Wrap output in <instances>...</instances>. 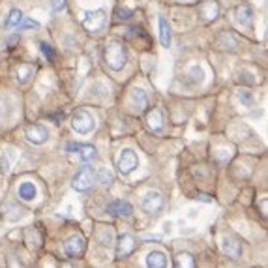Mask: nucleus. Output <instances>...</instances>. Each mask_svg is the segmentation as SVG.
<instances>
[{
    "mask_svg": "<svg viewBox=\"0 0 268 268\" xmlns=\"http://www.w3.org/2000/svg\"><path fill=\"white\" fill-rule=\"evenodd\" d=\"M130 103L137 112H144L148 107V96L143 88H133L130 94Z\"/></svg>",
    "mask_w": 268,
    "mask_h": 268,
    "instance_id": "14",
    "label": "nucleus"
},
{
    "mask_svg": "<svg viewBox=\"0 0 268 268\" xmlns=\"http://www.w3.org/2000/svg\"><path fill=\"white\" fill-rule=\"evenodd\" d=\"M19 30H28V28H37V23L36 21H32V19H26L23 25H19L17 26Z\"/></svg>",
    "mask_w": 268,
    "mask_h": 268,
    "instance_id": "27",
    "label": "nucleus"
},
{
    "mask_svg": "<svg viewBox=\"0 0 268 268\" xmlns=\"http://www.w3.org/2000/svg\"><path fill=\"white\" fill-rule=\"evenodd\" d=\"M17 195H19V199L26 201V203H32V201L37 197L36 184H34V182H28V180L21 182V184H19V187H17Z\"/></svg>",
    "mask_w": 268,
    "mask_h": 268,
    "instance_id": "17",
    "label": "nucleus"
},
{
    "mask_svg": "<svg viewBox=\"0 0 268 268\" xmlns=\"http://www.w3.org/2000/svg\"><path fill=\"white\" fill-rule=\"evenodd\" d=\"M71 128H73L79 135H88V133H92L94 128H96V119H94L87 109H79V111H75L73 117H71Z\"/></svg>",
    "mask_w": 268,
    "mask_h": 268,
    "instance_id": "2",
    "label": "nucleus"
},
{
    "mask_svg": "<svg viewBox=\"0 0 268 268\" xmlns=\"http://www.w3.org/2000/svg\"><path fill=\"white\" fill-rule=\"evenodd\" d=\"M40 49H42V53L45 55V58H47V60H55V51H53V47H51L49 44L42 42V44H40Z\"/></svg>",
    "mask_w": 268,
    "mask_h": 268,
    "instance_id": "26",
    "label": "nucleus"
},
{
    "mask_svg": "<svg viewBox=\"0 0 268 268\" xmlns=\"http://www.w3.org/2000/svg\"><path fill=\"white\" fill-rule=\"evenodd\" d=\"M186 81L189 83V85H201V83L205 81V69L201 68L199 64L192 66L186 73Z\"/></svg>",
    "mask_w": 268,
    "mask_h": 268,
    "instance_id": "20",
    "label": "nucleus"
},
{
    "mask_svg": "<svg viewBox=\"0 0 268 268\" xmlns=\"http://www.w3.org/2000/svg\"><path fill=\"white\" fill-rule=\"evenodd\" d=\"M175 268H195L194 257L189 255L187 251H180V253L175 257Z\"/></svg>",
    "mask_w": 268,
    "mask_h": 268,
    "instance_id": "24",
    "label": "nucleus"
},
{
    "mask_svg": "<svg viewBox=\"0 0 268 268\" xmlns=\"http://www.w3.org/2000/svg\"><path fill=\"white\" fill-rule=\"evenodd\" d=\"M23 19H25V17H23V12L15 8V10H12V12L8 13V19H6V23H4V28H6V30L17 28V26L23 23Z\"/></svg>",
    "mask_w": 268,
    "mask_h": 268,
    "instance_id": "23",
    "label": "nucleus"
},
{
    "mask_svg": "<svg viewBox=\"0 0 268 268\" xmlns=\"http://www.w3.org/2000/svg\"><path fill=\"white\" fill-rule=\"evenodd\" d=\"M0 163H2V171L4 173H10V163H8V158H6V154H0Z\"/></svg>",
    "mask_w": 268,
    "mask_h": 268,
    "instance_id": "29",
    "label": "nucleus"
},
{
    "mask_svg": "<svg viewBox=\"0 0 268 268\" xmlns=\"http://www.w3.org/2000/svg\"><path fill=\"white\" fill-rule=\"evenodd\" d=\"M199 12V17L205 19V21H214V19L219 15V6L216 0H203L197 8Z\"/></svg>",
    "mask_w": 268,
    "mask_h": 268,
    "instance_id": "13",
    "label": "nucleus"
},
{
    "mask_svg": "<svg viewBox=\"0 0 268 268\" xmlns=\"http://www.w3.org/2000/svg\"><path fill=\"white\" fill-rule=\"evenodd\" d=\"M51 6H53V12H62L66 8V0H53Z\"/></svg>",
    "mask_w": 268,
    "mask_h": 268,
    "instance_id": "28",
    "label": "nucleus"
},
{
    "mask_svg": "<svg viewBox=\"0 0 268 268\" xmlns=\"http://www.w3.org/2000/svg\"><path fill=\"white\" fill-rule=\"evenodd\" d=\"M135 246H137V242L131 235H128V233L120 235L117 238V257H128L130 253H133Z\"/></svg>",
    "mask_w": 268,
    "mask_h": 268,
    "instance_id": "11",
    "label": "nucleus"
},
{
    "mask_svg": "<svg viewBox=\"0 0 268 268\" xmlns=\"http://www.w3.org/2000/svg\"><path fill=\"white\" fill-rule=\"evenodd\" d=\"M25 137L30 144L40 146V144H45L49 141V130L42 124H32L25 130Z\"/></svg>",
    "mask_w": 268,
    "mask_h": 268,
    "instance_id": "7",
    "label": "nucleus"
},
{
    "mask_svg": "<svg viewBox=\"0 0 268 268\" xmlns=\"http://www.w3.org/2000/svg\"><path fill=\"white\" fill-rule=\"evenodd\" d=\"M64 248V253L68 257H79L85 253V248H87V242H85V238L79 237V235H73V237H69L66 242L62 244Z\"/></svg>",
    "mask_w": 268,
    "mask_h": 268,
    "instance_id": "8",
    "label": "nucleus"
},
{
    "mask_svg": "<svg viewBox=\"0 0 268 268\" xmlns=\"http://www.w3.org/2000/svg\"><path fill=\"white\" fill-rule=\"evenodd\" d=\"M237 103L244 109H251V107L255 105V98H253V94L250 90H238L237 92Z\"/></svg>",
    "mask_w": 268,
    "mask_h": 268,
    "instance_id": "22",
    "label": "nucleus"
},
{
    "mask_svg": "<svg viewBox=\"0 0 268 268\" xmlns=\"http://www.w3.org/2000/svg\"><path fill=\"white\" fill-rule=\"evenodd\" d=\"M235 19H237V23L240 26H244V28H251V26H253L255 13H253L250 4H240V6H237V10H235Z\"/></svg>",
    "mask_w": 268,
    "mask_h": 268,
    "instance_id": "10",
    "label": "nucleus"
},
{
    "mask_svg": "<svg viewBox=\"0 0 268 268\" xmlns=\"http://www.w3.org/2000/svg\"><path fill=\"white\" fill-rule=\"evenodd\" d=\"M158 25H160V44H162L165 49H169V47H171V26H169L167 19L163 17V15H160Z\"/></svg>",
    "mask_w": 268,
    "mask_h": 268,
    "instance_id": "19",
    "label": "nucleus"
},
{
    "mask_svg": "<svg viewBox=\"0 0 268 268\" xmlns=\"http://www.w3.org/2000/svg\"><path fill=\"white\" fill-rule=\"evenodd\" d=\"M107 212L111 216H119V218H128L133 212V206H131L130 201L124 199H114L107 205Z\"/></svg>",
    "mask_w": 268,
    "mask_h": 268,
    "instance_id": "9",
    "label": "nucleus"
},
{
    "mask_svg": "<svg viewBox=\"0 0 268 268\" xmlns=\"http://www.w3.org/2000/svg\"><path fill=\"white\" fill-rule=\"evenodd\" d=\"M117 167H119V171L122 173V175H130V173H133V171L139 167L137 154H135L131 148H124L122 150V154H120V158H119Z\"/></svg>",
    "mask_w": 268,
    "mask_h": 268,
    "instance_id": "6",
    "label": "nucleus"
},
{
    "mask_svg": "<svg viewBox=\"0 0 268 268\" xmlns=\"http://www.w3.org/2000/svg\"><path fill=\"white\" fill-rule=\"evenodd\" d=\"M94 182H96V171H94V167H83L73 176L71 187H73L75 192H88L94 186Z\"/></svg>",
    "mask_w": 268,
    "mask_h": 268,
    "instance_id": "4",
    "label": "nucleus"
},
{
    "mask_svg": "<svg viewBox=\"0 0 268 268\" xmlns=\"http://www.w3.org/2000/svg\"><path fill=\"white\" fill-rule=\"evenodd\" d=\"M165 206V201H163V195L160 192H154L150 189L143 195L141 199V208H143L146 214H160Z\"/></svg>",
    "mask_w": 268,
    "mask_h": 268,
    "instance_id": "5",
    "label": "nucleus"
},
{
    "mask_svg": "<svg viewBox=\"0 0 268 268\" xmlns=\"http://www.w3.org/2000/svg\"><path fill=\"white\" fill-rule=\"evenodd\" d=\"M144 262H146V268H167L169 266L167 255H165L162 250L150 251L148 255H146V259H144Z\"/></svg>",
    "mask_w": 268,
    "mask_h": 268,
    "instance_id": "16",
    "label": "nucleus"
},
{
    "mask_svg": "<svg viewBox=\"0 0 268 268\" xmlns=\"http://www.w3.org/2000/svg\"><path fill=\"white\" fill-rule=\"evenodd\" d=\"M13 77L19 85H26L34 77V68L30 64H19V66L13 68Z\"/></svg>",
    "mask_w": 268,
    "mask_h": 268,
    "instance_id": "18",
    "label": "nucleus"
},
{
    "mask_svg": "<svg viewBox=\"0 0 268 268\" xmlns=\"http://www.w3.org/2000/svg\"><path fill=\"white\" fill-rule=\"evenodd\" d=\"M96 180L100 182L101 186H109L112 182V173L111 171H107V169H100L98 175H96Z\"/></svg>",
    "mask_w": 268,
    "mask_h": 268,
    "instance_id": "25",
    "label": "nucleus"
},
{
    "mask_svg": "<svg viewBox=\"0 0 268 268\" xmlns=\"http://www.w3.org/2000/svg\"><path fill=\"white\" fill-rule=\"evenodd\" d=\"M105 62L112 71H120L124 69L126 62H128V53L122 42L119 40H111L105 45Z\"/></svg>",
    "mask_w": 268,
    "mask_h": 268,
    "instance_id": "1",
    "label": "nucleus"
},
{
    "mask_svg": "<svg viewBox=\"0 0 268 268\" xmlns=\"http://www.w3.org/2000/svg\"><path fill=\"white\" fill-rule=\"evenodd\" d=\"M79 158H81L83 163H90L94 160H98V152L94 148L92 144H79Z\"/></svg>",
    "mask_w": 268,
    "mask_h": 268,
    "instance_id": "21",
    "label": "nucleus"
},
{
    "mask_svg": "<svg viewBox=\"0 0 268 268\" xmlns=\"http://www.w3.org/2000/svg\"><path fill=\"white\" fill-rule=\"evenodd\" d=\"M221 250H223L225 255L233 257V259H238V257L242 255V244L238 242L237 238L225 237L223 240H221Z\"/></svg>",
    "mask_w": 268,
    "mask_h": 268,
    "instance_id": "15",
    "label": "nucleus"
},
{
    "mask_svg": "<svg viewBox=\"0 0 268 268\" xmlns=\"http://www.w3.org/2000/svg\"><path fill=\"white\" fill-rule=\"evenodd\" d=\"M146 126H148L150 131L154 133H162L165 130V117H163L162 109H152V111L146 114Z\"/></svg>",
    "mask_w": 268,
    "mask_h": 268,
    "instance_id": "12",
    "label": "nucleus"
},
{
    "mask_svg": "<svg viewBox=\"0 0 268 268\" xmlns=\"http://www.w3.org/2000/svg\"><path fill=\"white\" fill-rule=\"evenodd\" d=\"M62 268H77V266H75V264H71V262H66Z\"/></svg>",
    "mask_w": 268,
    "mask_h": 268,
    "instance_id": "30",
    "label": "nucleus"
},
{
    "mask_svg": "<svg viewBox=\"0 0 268 268\" xmlns=\"http://www.w3.org/2000/svg\"><path fill=\"white\" fill-rule=\"evenodd\" d=\"M105 23H107V13L103 10H88L85 12V17H83V26L87 28L88 32H101L105 28Z\"/></svg>",
    "mask_w": 268,
    "mask_h": 268,
    "instance_id": "3",
    "label": "nucleus"
}]
</instances>
